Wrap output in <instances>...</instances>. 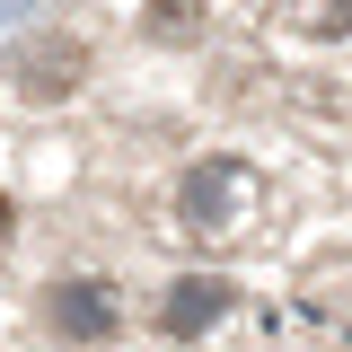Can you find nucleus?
<instances>
[{"label":"nucleus","mask_w":352,"mask_h":352,"mask_svg":"<svg viewBox=\"0 0 352 352\" xmlns=\"http://www.w3.org/2000/svg\"><path fill=\"white\" fill-rule=\"evenodd\" d=\"M9 80L27 88V97H62V88L80 80V44H71V36H44V44H27V53L9 62Z\"/></svg>","instance_id":"1"},{"label":"nucleus","mask_w":352,"mask_h":352,"mask_svg":"<svg viewBox=\"0 0 352 352\" xmlns=\"http://www.w3.org/2000/svg\"><path fill=\"white\" fill-rule=\"evenodd\" d=\"M220 308H229V282H212V273L176 282V291H168V335H203Z\"/></svg>","instance_id":"2"},{"label":"nucleus","mask_w":352,"mask_h":352,"mask_svg":"<svg viewBox=\"0 0 352 352\" xmlns=\"http://www.w3.org/2000/svg\"><path fill=\"white\" fill-rule=\"evenodd\" d=\"M229 203H238V176L229 168H194L185 176V220H194V229H220Z\"/></svg>","instance_id":"3"},{"label":"nucleus","mask_w":352,"mask_h":352,"mask_svg":"<svg viewBox=\"0 0 352 352\" xmlns=\"http://www.w3.org/2000/svg\"><path fill=\"white\" fill-rule=\"evenodd\" d=\"M53 317H62L71 335H106V326H115V308H106L97 282H62V291H53Z\"/></svg>","instance_id":"4"},{"label":"nucleus","mask_w":352,"mask_h":352,"mask_svg":"<svg viewBox=\"0 0 352 352\" xmlns=\"http://www.w3.org/2000/svg\"><path fill=\"white\" fill-rule=\"evenodd\" d=\"M291 36H352V0H282Z\"/></svg>","instance_id":"5"},{"label":"nucleus","mask_w":352,"mask_h":352,"mask_svg":"<svg viewBox=\"0 0 352 352\" xmlns=\"http://www.w3.org/2000/svg\"><path fill=\"white\" fill-rule=\"evenodd\" d=\"M150 36H194V0H150Z\"/></svg>","instance_id":"6"},{"label":"nucleus","mask_w":352,"mask_h":352,"mask_svg":"<svg viewBox=\"0 0 352 352\" xmlns=\"http://www.w3.org/2000/svg\"><path fill=\"white\" fill-rule=\"evenodd\" d=\"M0 238H9V194H0Z\"/></svg>","instance_id":"7"}]
</instances>
